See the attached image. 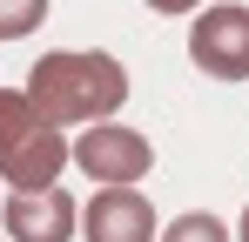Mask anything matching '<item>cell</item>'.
<instances>
[{
  "label": "cell",
  "mask_w": 249,
  "mask_h": 242,
  "mask_svg": "<svg viewBox=\"0 0 249 242\" xmlns=\"http://www.w3.org/2000/svg\"><path fill=\"white\" fill-rule=\"evenodd\" d=\"M27 94L54 128H88L128 101V68L101 47H61L27 68Z\"/></svg>",
  "instance_id": "6da1fadb"
},
{
  "label": "cell",
  "mask_w": 249,
  "mask_h": 242,
  "mask_svg": "<svg viewBox=\"0 0 249 242\" xmlns=\"http://www.w3.org/2000/svg\"><path fill=\"white\" fill-rule=\"evenodd\" d=\"M74 161V141L34 108L27 87H0V182L7 189H54L61 168Z\"/></svg>",
  "instance_id": "7a4b0ae2"
},
{
  "label": "cell",
  "mask_w": 249,
  "mask_h": 242,
  "mask_svg": "<svg viewBox=\"0 0 249 242\" xmlns=\"http://www.w3.org/2000/svg\"><path fill=\"white\" fill-rule=\"evenodd\" d=\"M189 61L209 81H249V7L243 0H215L189 27Z\"/></svg>",
  "instance_id": "3957f363"
},
{
  "label": "cell",
  "mask_w": 249,
  "mask_h": 242,
  "mask_svg": "<svg viewBox=\"0 0 249 242\" xmlns=\"http://www.w3.org/2000/svg\"><path fill=\"white\" fill-rule=\"evenodd\" d=\"M74 161H81L94 182H142L148 168H155V141L148 135H135V128H122V121H88L81 141H74Z\"/></svg>",
  "instance_id": "277c9868"
},
{
  "label": "cell",
  "mask_w": 249,
  "mask_h": 242,
  "mask_svg": "<svg viewBox=\"0 0 249 242\" xmlns=\"http://www.w3.org/2000/svg\"><path fill=\"white\" fill-rule=\"evenodd\" d=\"M88 242H155V202L142 182H94V202H81Z\"/></svg>",
  "instance_id": "5b68a950"
},
{
  "label": "cell",
  "mask_w": 249,
  "mask_h": 242,
  "mask_svg": "<svg viewBox=\"0 0 249 242\" xmlns=\"http://www.w3.org/2000/svg\"><path fill=\"white\" fill-rule=\"evenodd\" d=\"M0 222H7V242H74L81 236V202L61 182L54 189H14Z\"/></svg>",
  "instance_id": "8992f818"
},
{
  "label": "cell",
  "mask_w": 249,
  "mask_h": 242,
  "mask_svg": "<svg viewBox=\"0 0 249 242\" xmlns=\"http://www.w3.org/2000/svg\"><path fill=\"white\" fill-rule=\"evenodd\" d=\"M162 242H229V229H222L209 208H189V215H175L162 229Z\"/></svg>",
  "instance_id": "52a82bcc"
},
{
  "label": "cell",
  "mask_w": 249,
  "mask_h": 242,
  "mask_svg": "<svg viewBox=\"0 0 249 242\" xmlns=\"http://www.w3.org/2000/svg\"><path fill=\"white\" fill-rule=\"evenodd\" d=\"M47 20V0H0V40H27Z\"/></svg>",
  "instance_id": "ba28073f"
},
{
  "label": "cell",
  "mask_w": 249,
  "mask_h": 242,
  "mask_svg": "<svg viewBox=\"0 0 249 242\" xmlns=\"http://www.w3.org/2000/svg\"><path fill=\"white\" fill-rule=\"evenodd\" d=\"M148 7H155V14H196L202 0H148Z\"/></svg>",
  "instance_id": "9c48e42d"
},
{
  "label": "cell",
  "mask_w": 249,
  "mask_h": 242,
  "mask_svg": "<svg viewBox=\"0 0 249 242\" xmlns=\"http://www.w3.org/2000/svg\"><path fill=\"white\" fill-rule=\"evenodd\" d=\"M236 236H243V242H249V208H243V229H236Z\"/></svg>",
  "instance_id": "30bf717a"
}]
</instances>
